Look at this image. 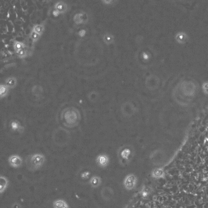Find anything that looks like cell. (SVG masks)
Here are the masks:
<instances>
[{"label":"cell","mask_w":208,"mask_h":208,"mask_svg":"<svg viewBox=\"0 0 208 208\" xmlns=\"http://www.w3.org/2000/svg\"><path fill=\"white\" fill-rule=\"evenodd\" d=\"M4 84L6 85L9 89V88L12 89V88L15 87L16 84H17V80L15 77L7 78L5 80V84Z\"/></svg>","instance_id":"cell-13"},{"label":"cell","mask_w":208,"mask_h":208,"mask_svg":"<svg viewBox=\"0 0 208 208\" xmlns=\"http://www.w3.org/2000/svg\"><path fill=\"white\" fill-rule=\"evenodd\" d=\"M8 90H9V88L7 87V86L5 84H1L0 86V94H1V97H3L4 96H6L7 93H8Z\"/></svg>","instance_id":"cell-16"},{"label":"cell","mask_w":208,"mask_h":208,"mask_svg":"<svg viewBox=\"0 0 208 208\" xmlns=\"http://www.w3.org/2000/svg\"><path fill=\"white\" fill-rule=\"evenodd\" d=\"M44 29H45V24L43 22L40 24H35L33 26L32 31L41 36L44 31Z\"/></svg>","instance_id":"cell-12"},{"label":"cell","mask_w":208,"mask_h":208,"mask_svg":"<svg viewBox=\"0 0 208 208\" xmlns=\"http://www.w3.org/2000/svg\"><path fill=\"white\" fill-rule=\"evenodd\" d=\"M28 54H29V51L26 48H23L21 50H20L19 51L17 52V56L20 58H24L26 57L28 55Z\"/></svg>","instance_id":"cell-17"},{"label":"cell","mask_w":208,"mask_h":208,"mask_svg":"<svg viewBox=\"0 0 208 208\" xmlns=\"http://www.w3.org/2000/svg\"><path fill=\"white\" fill-rule=\"evenodd\" d=\"M67 4L62 1H58L54 4V11H53V14L54 15H58L59 14L63 13L67 11Z\"/></svg>","instance_id":"cell-5"},{"label":"cell","mask_w":208,"mask_h":208,"mask_svg":"<svg viewBox=\"0 0 208 208\" xmlns=\"http://www.w3.org/2000/svg\"><path fill=\"white\" fill-rule=\"evenodd\" d=\"M46 161L45 156L41 153H35L29 156L26 160L28 168L31 171H36L42 167Z\"/></svg>","instance_id":"cell-1"},{"label":"cell","mask_w":208,"mask_h":208,"mask_svg":"<svg viewBox=\"0 0 208 208\" xmlns=\"http://www.w3.org/2000/svg\"><path fill=\"white\" fill-rule=\"evenodd\" d=\"M30 37L33 42H36L41 37V35H39V34H37V32H34L32 30V31L31 32V34H30Z\"/></svg>","instance_id":"cell-18"},{"label":"cell","mask_w":208,"mask_h":208,"mask_svg":"<svg viewBox=\"0 0 208 208\" xmlns=\"http://www.w3.org/2000/svg\"><path fill=\"white\" fill-rule=\"evenodd\" d=\"M103 40L107 44H111L114 42V36L111 34L106 33L103 36Z\"/></svg>","instance_id":"cell-15"},{"label":"cell","mask_w":208,"mask_h":208,"mask_svg":"<svg viewBox=\"0 0 208 208\" xmlns=\"http://www.w3.org/2000/svg\"><path fill=\"white\" fill-rule=\"evenodd\" d=\"M102 178L98 176H93L89 180V184L92 188H96L102 184Z\"/></svg>","instance_id":"cell-7"},{"label":"cell","mask_w":208,"mask_h":208,"mask_svg":"<svg viewBox=\"0 0 208 208\" xmlns=\"http://www.w3.org/2000/svg\"><path fill=\"white\" fill-rule=\"evenodd\" d=\"M137 184V178L134 174H129L125 176L123 182L124 186L127 190H134Z\"/></svg>","instance_id":"cell-3"},{"label":"cell","mask_w":208,"mask_h":208,"mask_svg":"<svg viewBox=\"0 0 208 208\" xmlns=\"http://www.w3.org/2000/svg\"><path fill=\"white\" fill-rule=\"evenodd\" d=\"M14 50L16 51V52H18L22 49L25 48V44L23 42L15 41L14 42Z\"/></svg>","instance_id":"cell-14"},{"label":"cell","mask_w":208,"mask_h":208,"mask_svg":"<svg viewBox=\"0 0 208 208\" xmlns=\"http://www.w3.org/2000/svg\"><path fill=\"white\" fill-rule=\"evenodd\" d=\"M151 175L155 179L164 178L165 176V172L164 169L161 168H156L153 170Z\"/></svg>","instance_id":"cell-8"},{"label":"cell","mask_w":208,"mask_h":208,"mask_svg":"<svg viewBox=\"0 0 208 208\" xmlns=\"http://www.w3.org/2000/svg\"><path fill=\"white\" fill-rule=\"evenodd\" d=\"M96 163L98 166L105 168L109 165V158L105 154H100L96 158Z\"/></svg>","instance_id":"cell-6"},{"label":"cell","mask_w":208,"mask_h":208,"mask_svg":"<svg viewBox=\"0 0 208 208\" xmlns=\"http://www.w3.org/2000/svg\"><path fill=\"white\" fill-rule=\"evenodd\" d=\"M53 208H70L68 203L63 199H58L53 202Z\"/></svg>","instance_id":"cell-11"},{"label":"cell","mask_w":208,"mask_h":208,"mask_svg":"<svg viewBox=\"0 0 208 208\" xmlns=\"http://www.w3.org/2000/svg\"><path fill=\"white\" fill-rule=\"evenodd\" d=\"M0 192L1 194H2L9 186V180L8 179L3 176H1L0 178Z\"/></svg>","instance_id":"cell-9"},{"label":"cell","mask_w":208,"mask_h":208,"mask_svg":"<svg viewBox=\"0 0 208 208\" xmlns=\"http://www.w3.org/2000/svg\"><path fill=\"white\" fill-rule=\"evenodd\" d=\"M73 20L76 24H81L87 21V15L84 13L81 12V13L76 14L74 16Z\"/></svg>","instance_id":"cell-10"},{"label":"cell","mask_w":208,"mask_h":208,"mask_svg":"<svg viewBox=\"0 0 208 208\" xmlns=\"http://www.w3.org/2000/svg\"><path fill=\"white\" fill-rule=\"evenodd\" d=\"M23 162L21 156L17 154H12L8 158V163L9 166L14 168H20Z\"/></svg>","instance_id":"cell-4"},{"label":"cell","mask_w":208,"mask_h":208,"mask_svg":"<svg viewBox=\"0 0 208 208\" xmlns=\"http://www.w3.org/2000/svg\"><path fill=\"white\" fill-rule=\"evenodd\" d=\"M117 155L120 163L124 165L129 163L132 159L133 156V151L129 147L124 146L119 150Z\"/></svg>","instance_id":"cell-2"}]
</instances>
